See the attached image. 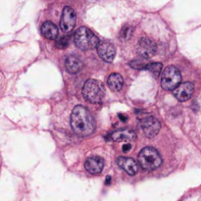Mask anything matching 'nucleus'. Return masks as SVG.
I'll use <instances>...</instances> for the list:
<instances>
[{
	"label": "nucleus",
	"instance_id": "20e7f679",
	"mask_svg": "<svg viewBox=\"0 0 201 201\" xmlns=\"http://www.w3.org/2000/svg\"><path fill=\"white\" fill-rule=\"evenodd\" d=\"M83 94L89 102L100 103L104 97L105 89L100 82L96 80H89L83 85Z\"/></svg>",
	"mask_w": 201,
	"mask_h": 201
},
{
	"label": "nucleus",
	"instance_id": "1a4fd4ad",
	"mask_svg": "<svg viewBox=\"0 0 201 201\" xmlns=\"http://www.w3.org/2000/svg\"><path fill=\"white\" fill-rule=\"evenodd\" d=\"M157 50L156 43L153 41L150 38L142 37L139 40L138 43V48H137V53L143 59H148L151 58Z\"/></svg>",
	"mask_w": 201,
	"mask_h": 201
},
{
	"label": "nucleus",
	"instance_id": "423d86ee",
	"mask_svg": "<svg viewBox=\"0 0 201 201\" xmlns=\"http://www.w3.org/2000/svg\"><path fill=\"white\" fill-rule=\"evenodd\" d=\"M77 21V14L72 7L66 6L63 9L60 21V28L65 33H70L75 28Z\"/></svg>",
	"mask_w": 201,
	"mask_h": 201
},
{
	"label": "nucleus",
	"instance_id": "aec40b11",
	"mask_svg": "<svg viewBox=\"0 0 201 201\" xmlns=\"http://www.w3.org/2000/svg\"><path fill=\"white\" fill-rule=\"evenodd\" d=\"M132 33V29L128 26H126L125 28H123V30H122L121 35H122V37H123V39L124 38H125V39H128V37H130Z\"/></svg>",
	"mask_w": 201,
	"mask_h": 201
},
{
	"label": "nucleus",
	"instance_id": "4468645a",
	"mask_svg": "<svg viewBox=\"0 0 201 201\" xmlns=\"http://www.w3.org/2000/svg\"><path fill=\"white\" fill-rule=\"evenodd\" d=\"M110 137L114 141H132L136 138V134L132 130H123L113 132L110 135Z\"/></svg>",
	"mask_w": 201,
	"mask_h": 201
},
{
	"label": "nucleus",
	"instance_id": "dca6fc26",
	"mask_svg": "<svg viewBox=\"0 0 201 201\" xmlns=\"http://www.w3.org/2000/svg\"><path fill=\"white\" fill-rule=\"evenodd\" d=\"M107 83L108 87H110V89L113 90V91H120V90L123 89L124 80L120 74L114 73L108 77Z\"/></svg>",
	"mask_w": 201,
	"mask_h": 201
},
{
	"label": "nucleus",
	"instance_id": "0eeeda50",
	"mask_svg": "<svg viewBox=\"0 0 201 201\" xmlns=\"http://www.w3.org/2000/svg\"><path fill=\"white\" fill-rule=\"evenodd\" d=\"M140 126L142 130H143V134L149 138L154 137L160 130V128H161L160 122L153 116L145 117V118L141 119Z\"/></svg>",
	"mask_w": 201,
	"mask_h": 201
},
{
	"label": "nucleus",
	"instance_id": "f03ea898",
	"mask_svg": "<svg viewBox=\"0 0 201 201\" xmlns=\"http://www.w3.org/2000/svg\"><path fill=\"white\" fill-rule=\"evenodd\" d=\"M74 41L78 48L82 50H89V49L96 48L100 40L89 29L81 27L75 33Z\"/></svg>",
	"mask_w": 201,
	"mask_h": 201
},
{
	"label": "nucleus",
	"instance_id": "7ed1b4c3",
	"mask_svg": "<svg viewBox=\"0 0 201 201\" xmlns=\"http://www.w3.org/2000/svg\"><path fill=\"white\" fill-rule=\"evenodd\" d=\"M138 162L142 169L152 171L161 166L162 158L156 149L153 147H145L139 152Z\"/></svg>",
	"mask_w": 201,
	"mask_h": 201
},
{
	"label": "nucleus",
	"instance_id": "39448f33",
	"mask_svg": "<svg viewBox=\"0 0 201 201\" xmlns=\"http://www.w3.org/2000/svg\"><path fill=\"white\" fill-rule=\"evenodd\" d=\"M182 76L178 68L168 66L163 71L161 79V87L165 90H173L180 83Z\"/></svg>",
	"mask_w": 201,
	"mask_h": 201
},
{
	"label": "nucleus",
	"instance_id": "9b49d317",
	"mask_svg": "<svg viewBox=\"0 0 201 201\" xmlns=\"http://www.w3.org/2000/svg\"><path fill=\"white\" fill-rule=\"evenodd\" d=\"M104 167V161L101 157L98 156H92L87 158V161L85 162V168L89 173L92 175H97L100 174Z\"/></svg>",
	"mask_w": 201,
	"mask_h": 201
},
{
	"label": "nucleus",
	"instance_id": "2eb2a0df",
	"mask_svg": "<svg viewBox=\"0 0 201 201\" xmlns=\"http://www.w3.org/2000/svg\"><path fill=\"white\" fill-rule=\"evenodd\" d=\"M42 35L47 39H56L58 37V29L53 23L45 22L40 28Z\"/></svg>",
	"mask_w": 201,
	"mask_h": 201
},
{
	"label": "nucleus",
	"instance_id": "6ab92c4d",
	"mask_svg": "<svg viewBox=\"0 0 201 201\" xmlns=\"http://www.w3.org/2000/svg\"><path fill=\"white\" fill-rule=\"evenodd\" d=\"M69 45V38L67 37H62L56 40V46L59 49H64Z\"/></svg>",
	"mask_w": 201,
	"mask_h": 201
},
{
	"label": "nucleus",
	"instance_id": "a211bd4d",
	"mask_svg": "<svg viewBox=\"0 0 201 201\" xmlns=\"http://www.w3.org/2000/svg\"><path fill=\"white\" fill-rule=\"evenodd\" d=\"M148 63L144 62L143 60H134L130 63V66L135 70H144L146 69Z\"/></svg>",
	"mask_w": 201,
	"mask_h": 201
},
{
	"label": "nucleus",
	"instance_id": "412c9836",
	"mask_svg": "<svg viewBox=\"0 0 201 201\" xmlns=\"http://www.w3.org/2000/svg\"><path fill=\"white\" fill-rule=\"evenodd\" d=\"M4 85H5V81H4V76L0 72V95L2 94L4 90Z\"/></svg>",
	"mask_w": 201,
	"mask_h": 201
},
{
	"label": "nucleus",
	"instance_id": "b1692460",
	"mask_svg": "<svg viewBox=\"0 0 201 201\" xmlns=\"http://www.w3.org/2000/svg\"><path fill=\"white\" fill-rule=\"evenodd\" d=\"M110 182H111V177H107L106 178V184H110Z\"/></svg>",
	"mask_w": 201,
	"mask_h": 201
},
{
	"label": "nucleus",
	"instance_id": "6e6552de",
	"mask_svg": "<svg viewBox=\"0 0 201 201\" xmlns=\"http://www.w3.org/2000/svg\"><path fill=\"white\" fill-rule=\"evenodd\" d=\"M96 49L99 57L102 60H104L105 62L111 63L114 60L115 55H116V49H115V46L113 45L112 42L101 40L97 44Z\"/></svg>",
	"mask_w": 201,
	"mask_h": 201
},
{
	"label": "nucleus",
	"instance_id": "f8f14e48",
	"mask_svg": "<svg viewBox=\"0 0 201 201\" xmlns=\"http://www.w3.org/2000/svg\"><path fill=\"white\" fill-rule=\"evenodd\" d=\"M117 164L125 170L130 176H134L138 171V165L132 158L128 157H118L117 158Z\"/></svg>",
	"mask_w": 201,
	"mask_h": 201
},
{
	"label": "nucleus",
	"instance_id": "393cba45",
	"mask_svg": "<svg viewBox=\"0 0 201 201\" xmlns=\"http://www.w3.org/2000/svg\"><path fill=\"white\" fill-rule=\"evenodd\" d=\"M0 167H1V160H0Z\"/></svg>",
	"mask_w": 201,
	"mask_h": 201
},
{
	"label": "nucleus",
	"instance_id": "f3484780",
	"mask_svg": "<svg viewBox=\"0 0 201 201\" xmlns=\"http://www.w3.org/2000/svg\"><path fill=\"white\" fill-rule=\"evenodd\" d=\"M162 68H163V65H162L161 63L155 62V63H148L145 70H148V71H150L155 77H158L160 75V73H161Z\"/></svg>",
	"mask_w": 201,
	"mask_h": 201
},
{
	"label": "nucleus",
	"instance_id": "9d476101",
	"mask_svg": "<svg viewBox=\"0 0 201 201\" xmlns=\"http://www.w3.org/2000/svg\"><path fill=\"white\" fill-rule=\"evenodd\" d=\"M194 87L191 83H184L174 89V95L179 101H186L192 96Z\"/></svg>",
	"mask_w": 201,
	"mask_h": 201
},
{
	"label": "nucleus",
	"instance_id": "5701e85b",
	"mask_svg": "<svg viewBox=\"0 0 201 201\" xmlns=\"http://www.w3.org/2000/svg\"><path fill=\"white\" fill-rule=\"evenodd\" d=\"M119 118L122 120L123 122H126L128 120L127 118V116H125V115H123V114H119Z\"/></svg>",
	"mask_w": 201,
	"mask_h": 201
},
{
	"label": "nucleus",
	"instance_id": "ddd939ff",
	"mask_svg": "<svg viewBox=\"0 0 201 201\" xmlns=\"http://www.w3.org/2000/svg\"><path fill=\"white\" fill-rule=\"evenodd\" d=\"M66 70L71 74H77L83 69V62L78 56L69 55L65 60Z\"/></svg>",
	"mask_w": 201,
	"mask_h": 201
},
{
	"label": "nucleus",
	"instance_id": "f257e3e1",
	"mask_svg": "<svg viewBox=\"0 0 201 201\" xmlns=\"http://www.w3.org/2000/svg\"><path fill=\"white\" fill-rule=\"evenodd\" d=\"M71 126L75 134L80 136L91 134L95 128V123L91 113L82 105L74 108L71 115Z\"/></svg>",
	"mask_w": 201,
	"mask_h": 201
},
{
	"label": "nucleus",
	"instance_id": "4be33fe9",
	"mask_svg": "<svg viewBox=\"0 0 201 201\" xmlns=\"http://www.w3.org/2000/svg\"><path fill=\"white\" fill-rule=\"evenodd\" d=\"M132 149V145H130V143H126L123 145V147H122V150L124 151V152H128V151Z\"/></svg>",
	"mask_w": 201,
	"mask_h": 201
}]
</instances>
